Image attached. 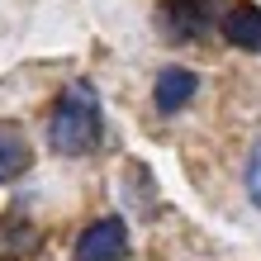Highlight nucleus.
<instances>
[{
	"instance_id": "f03ea898",
	"label": "nucleus",
	"mask_w": 261,
	"mask_h": 261,
	"mask_svg": "<svg viewBox=\"0 0 261 261\" xmlns=\"http://www.w3.org/2000/svg\"><path fill=\"white\" fill-rule=\"evenodd\" d=\"M214 10H219V0H162V5H157L162 38L190 43L199 34H209V29H214Z\"/></svg>"
},
{
	"instance_id": "f257e3e1",
	"label": "nucleus",
	"mask_w": 261,
	"mask_h": 261,
	"mask_svg": "<svg viewBox=\"0 0 261 261\" xmlns=\"http://www.w3.org/2000/svg\"><path fill=\"white\" fill-rule=\"evenodd\" d=\"M105 119H100V95L90 81H71L62 95H57L53 114H48V143L62 157H90L100 147Z\"/></svg>"
},
{
	"instance_id": "423d86ee",
	"label": "nucleus",
	"mask_w": 261,
	"mask_h": 261,
	"mask_svg": "<svg viewBox=\"0 0 261 261\" xmlns=\"http://www.w3.org/2000/svg\"><path fill=\"white\" fill-rule=\"evenodd\" d=\"M29 166H34V147H29V138L14 128V124L0 119V186L19 180Z\"/></svg>"
},
{
	"instance_id": "7ed1b4c3",
	"label": "nucleus",
	"mask_w": 261,
	"mask_h": 261,
	"mask_svg": "<svg viewBox=\"0 0 261 261\" xmlns=\"http://www.w3.org/2000/svg\"><path fill=\"white\" fill-rule=\"evenodd\" d=\"M128 256V228L124 219L105 214L76 238V261H124Z\"/></svg>"
},
{
	"instance_id": "0eeeda50",
	"label": "nucleus",
	"mask_w": 261,
	"mask_h": 261,
	"mask_svg": "<svg viewBox=\"0 0 261 261\" xmlns=\"http://www.w3.org/2000/svg\"><path fill=\"white\" fill-rule=\"evenodd\" d=\"M247 195H252V204L261 209V143L252 147V157H247Z\"/></svg>"
},
{
	"instance_id": "20e7f679",
	"label": "nucleus",
	"mask_w": 261,
	"mask_h": 261,
	"mask_svg": "<svg viewBox=\"0 0 261 261\" xmlns=\"http://www.w3.org/2000/svg\"><path fill=\"white\" fill-rule=\"evenodd\" d=\"M219 34L242 53H261V5H228L219 14Z\"/></svg>"
},
{
	"instance_id": "39448f33",
	"label": "nucleus",
	"mask_w": 261,
	"mask_h": 261,
	"mask_svg": "<svg viewBox=\"0 0 261 261\" xmlns=\"http://www.w3.org/2000/svg\"><path fill=\"white\" fill-rule=\"evenodd\" d=\"M195 90H199L195 71H186V67H166V71H157V86H152V105H157L162 114H176V110H186V105L195 100Z\"/></svg>"
}]
</instances>
